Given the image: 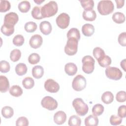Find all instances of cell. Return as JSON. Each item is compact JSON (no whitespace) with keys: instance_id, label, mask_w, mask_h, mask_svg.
Returning <instances> with one entry per match:
<instances>
[{"instance_id":"6da1fadb","label":"cell","mask_w":126,"mask_h":126,"mask_svg":"<svg viewBox=\"0 0 126 126\" xmlns=\"http://www.w3.org/2000/svg\"><path fill=\"white\" fill-rule=\"evenodd\" d=\"M58 6L55 1H50L41 7V14L43 18L54 16L58 12Z\"/></svg>"},{"instance_id":"7a4b0ae2","label":"cell","mask_w":126,"mask_h":126,"mask_svg":"<svg viewBox=\"0 0 126 126\" xmlns=\"http://www.w3.org/2000/svg\"><path fill=\"white\" fill-rule=\"evenodd\" d=\"M72 106L79 116H84L88 112L89 107L81 98H75L72 101Z\"/></svg>"},{"instance_id":"3957f363","label":"cell","mask_w":126,"mask_h":126,"mask_svg":"<svg viewBox=\"0 0 126 126\" xmlns=\"http://www.w3.org/2000/svg\"><path fill=\"white\" fill-rule=\"evenodd\" d=\"M97 9L101 15H106L113 11L114 5L111 0H100L97 4Z\"/></svg>"},{"instance_id":"277c9868","label":"cell","mask_w":126,"mask_h":126,"mask_svg":"<svg viewBox=\"0 0 126 126\" xmlns=\"http://www.w3.org/2000/svg\"><path fill=\"white\" fill-rule=\"evenodd\" d=\"M82 70L86 74L92 73L94 69L95 61L91 56H85L82 59Z\"/></svg>"},{"instance_id":"5b68a950","label":"cell","mask_w":126,"mask_h":126,"mask_svg":"<svg viewBox=\"0 0 126 126\" xmlns=\"http://www.w3.org/2000/svg\"><path fill=\"white\" fill-rule=\"evenodd\" d=\"M78 41L74 38H68L64 47V52L68 56H73L76 54L78 50Z\"/></svg>"},{"instance_id":"8992f818","label":"cell","mask_w":126,"mask_h":126,"mask_svg":"<svg viewBox=\"0 0 126 126\" xmlns=\"http://www.w3.org/2000/svg\"><path fill=\"white\" fill-rule=\"evenodd\" d=\"M86 78L82 75H77L73 79L72 83V87L74 90L77 92L81 91L86 87Z\"/></svg>"},{"instance_id":"52a82bcc","label":"cell","mask_w":126,"mask_h":126,"mask_svg":"<svg viewBox=\"0 0 126 126\" xmlns=\"http://www.w3.org/2000/svg\"><path fill=\"white\" fill-rule=\"evenodd\" d=\"M105 72L106 76L109 79L113 80H119L123 76V73L121 70L117 67L113 66L107 67Z\"/></svg>"},{"instance_id":"ba28073f","label":"cell","mask_w":126,"mask_h":126,"mask_svg":"<svg viewBox=\"0 0 126 126\" xmlns=\"http://www.w3.org/2000/svg\"><path fill=\"white\" fill-rule=\"evenodd\" d=\"M41 106L50 111L56 109L58 107V102L56 99L50 96H46L41 101Z\"/></svg>"},{"instance_id":"9c48e42d","label":"cell","mask_w":126,"mask_h":126,"mask_svg":"<svg viewBox=\"0 0 126 126\" xmlns=\"http://www.w3.org/2000/svg\"><path fill=\"white\" fill-rule=\"evenodd\" d=\"M57 26L62 29H65L68 27L70 22V17L66 13H61L56 19Z\"/></svg>"},{"instance_id":"30bf717a","label":"cell","mask_w":126,"mask_h":126,"mask_svg":"<svg viewBox=\"0 0 126 126\" xmlns=\"http://www.w3.org/2000/svg\"><path fill=\"white\" fill-rule=\"evenodd\" d=\"M44 88L48 92L55 93L60 90L59 84L52 79H47L44 83Z\"/></svg>"},{"instance_id":"8fae6325","label":"cell","mask_w":126,"mask_h":126,"mask_svg":"<svg viewBox=\"0 0 126 126\" xmlns=\"http://www.w3.org/2000/svg\"><path fill=\"white\" fill-rule=\"evenodd\" d=\"M18 20L19 17L18 14L15 12H10L4 16V24L14 26L18 22Z\"/></svg>"},{"instance_id":"7c38bea8","label":"cell","mask_w":126,"mask_h":126,"mask_svg":"<svg viewBox=\"0 0 126 126\" xmlns=\"http://www.w3.org/2000/svg\"><path fill=\"white\" fill-rule=\"evenodd\" d=\"M43 43V39L42 36L38 34L33 35L29 40L30 46L33 49H37L39 48Z\"/></svg>"},{"instance_id":"4fadbf2b","label":"cell","mask_w":126,"mask_h":126,"mask_svg":"<svg viewBox=\"0 0 126 126\" xmlns=\"http://www.w3.org/2000/svg\"><path fill=\"white\" fill-rule=\"evenodd\" d=\"M66 120V115L63 111L57 112L54 115V121L58 125H61L65 123Z\"/></svg>"},{"instance_id":"5bb4252c","label":"cell","mask_w":126,"mask_h":126,"mask_svg":"<svg viewBox=\"0 0 126 126\" xmlns=\"http://www.w3.org/2000/svg\"><path fill=\"white\" fill-rule=\"evenodd\" d=\"M40 32L44 35L49 34L52 30V27L51 23L47 21H44L40 23L39 25Z\"/></svg>"},{"instance_id":"9a60e30c","label":"cell","mask_w":126,"mask_h":126,"mask_svg":"<svg viewBox=\"0 0 126 126\" xmlns=\"http://www.w3.org/2000/svg\"><path fill=\"white\" fill-rule=\"evenodd\" d=\"M95 31L94 26L89 23L84 24L82 27V32L83 34L86 36H92Z\"/></svg>"},{"instance_id":"2e32d148","label":"cell","mask_w":126,"mask_h":126,"mask_svg":"<svg viewBox=\"0 0 126 126\" xmlns=\"http://www.w3.org/2000/svg\"><path fill=\"white\" fill-rule=\"evenodd\" d=\"M64 71L68 75L73 76L77 73V67L75 63H68L64 66Z\"/></svg>"},{"instance_id":"e0dca14e","label":"cell","mask_w":126,"mask_h":126,"mask_svg":"<svg viewBox=\"0 0 126 126\" xmlns=\"http://www.w3.org/2000/svg\"><path fill=\"white\" fill-rule=\"evenodd\" d=\"M9 88V83L8 79L5 76H0V91L1 93L6 92Z\"/></svg>"},{"instance_id":"ac0fdd59","label":"cell","mask_w":126,"mask_h":126,"mask_svg":"<svg viewBox=\"0 0 126 126\" xmlns=\"http://www.w3.org/2000/svg\"><path fill=\"white\" fill-rule=\"evenodd\" d=\"M32 75L35 79L41 78L44 74V68L41 65H35L32 70Z\"/></svg>"},{"instance_id":"d6986e66","label":"cell","mask_w":126,"mask_h":126,"mask_svg":"<svg viewBox=\"0 0 126 126\" xmlns=\"http://www.w3.org/2000/svg\"><path fill=\"white\" fill-rule=\"evenodd\" d=\"M83 18L86 21H93L96 18V14L93 9L91 10H84L83 12Z\"/></svg>"},{"instance_id":"ffe728a7","label":"cell","mask_w":126,"mask_h":126,"mask_svg":"<svg viewBox=\"0 0 126 126\" xmlns=\"http://www.w3.org/2000/svg\"><path fill=\"white\" fill-rule=\"evenodd\" d=\"M98 119L96 116L90 115L85 119V125L86 126H96L98 124Z\"/></svg>"},{"instance_id":"44dd1931","label":"cell","mask_w":126,"mask_h":126,"mask_svg":"<svg viewBox=\"0 0 126 126\" xmlns=\"http://www.w3.org/2000/svg\"><path fill=\"white\" fill-rule=\"evenodd\" d=\"M1 32L5 35L9 36L12 35L14 32V26L3 24L1 27Z\"/></svg>"},{"instance_id":"7402d4cb","label":"cell","mask_w":126,"mask_h":126,"mask_svg":"<svg viewBox=\"0 0 126 126\" xmlns=\"http://www.w3.org/2000/svg\"><path fill=\"white\" fill-rule=\"evenodd\" d=\"M101 98L104 103L108 104L112 103L114 100V95L111 92L106 91L102 94Z\"/></svg>"},{"instance_id":"603a6c76","label":"cell","mask_w":126,"mask_h":126,"mask_svg":"<svg viewBox=\"0 0 126 126\" xmlns=\"http://www.w3.org/2000/svg\"><path fill=\"white\" fill-rule=\"evenodd\" d=\"M16 73L19 76L25 75L28 70V68L26 64L24 63H19L16 65L15 68Z\"/></svg>"},{"instance_id":"cb8c5ba5","label":"cell","mask_w":126,"mask_h":126,"mask_svg":"<svg viewBox=\"0 0 126 126\" xmlns=\"http://www.w3.org/2000/svg\"><path fill=\"white\" fill-rule=\"evenodd\" d=\"M10 94L14 97L21 96L23 93L22 89L18 85H13L9 89Z\"/></svg>"},{"instance_id":"d4e9b609","label":"cell","mask_w":126,"mask_h":126,"mask_svg":"<svg viewBox=\"0 0 126 126\" xmlns=\"http://www.w3.org/2000/svg\"><path fill=\"white\" fill-rule=\"evenodd\" d=\"M1 114L5 119L10 118L14 114L13 109L9 106H4L1 109Z\"/></svg>"},{"instance_id":"484cf974","label":"cell","mask_w":126,"mask_h":126,"mask_svg":"<svg viewBox=\"0 0 126 126\" xmlns=\"http://www.w3.org/2000/svg\"><path fill=\"white\" fill-rule=\"evenodd\" d=\"M112 19L117 24H122L125 21L126 17L124 13L120 12H116L112 15Z\"/></svg>"},{"instance_id":"4316f807","label":"cell","mask_w":126,"mask_h":126,"mask_svg":"<svg viewBox=\"0 0 126 126\" xmlns=\"http://www.w3.org/2000/svg\"><path fill=\"white\" fill-rule=\"evenodd\" d=\"M18 7L19 11L22 13H27L31 8V4L29 1L23 0L18 4Z\"/></svg>"},{"instance_id":"83f0119b","label":"cell","mask_w":126,"mask_h":126,"mask_svg":"<svg viewBox=\"0 0 126 126\" xmlns=\"http://www.w3.org/2000/svg\"><path fill=\"white\" fill-rule=\"evenodd\" d=\"M67 38H74L79 41L80 39V33L79 31L75 28L70 29L67 33Z\"/></svg>"},{"instance_id":"f1b7e54d","label":"cell","mask_w":126,"mask_h":126,"mask_svg":"<svg viewBox=\"0 0 126 126\" xmlns=\"http://www.w3.org/2000/svg\"><path fill=\"white\" fill-rule=\"evenodd\" d=\"M98 64L103 67H107L109 66L111 63V58L105 55L103 57H102L101 59L97 60Z\"/></svg>"},{"instance_id":"f546056e","label":"cell","mask_w":126,"mask_h":126,"mask_svg":"<svg viewBox=\"0 0 126 126\" xmlns=\"http://www.w3.org/2000/svg\"><path fill=\"white\" fill-rule=\"evenodd\" d=\"M68 124L70 126H80L81 120L77 115H72L69 118Z\"/></svg>"},{"instance_id":"4dcf8cb0","label":"cell","mask_w":126,"mask_h":126,"mask_svg":"<svg viewBox=\"0 0 126 126\" xmlns=\"http://www.w3.org/2000/svg\"><path fill=\"white\" fill-rule=\"evenodd\" d=\"M22 85L26 89H31L34 85V80L31 77H27L22 81Z\"/></svg>"},{"instance_id":"1f68e13d","label":"cell","mask_w":126,"mask_h":126,"mask_svg":"<svg viewBox=\"0 0 126 126\" xmlns=\"http://www.w3.org/2000/svg\"><path fill=\"white\" fill-rule=\"evenodd\" d=\"M104 106L101 104H95L92 108V113L95 116H100L104 112Z\"/></svg>"},{"instance_id":"d6a6232c","label":"cell","mask_w":126,"mask_h":126,"mask_svg":"<svg viewBox=\"0 0 126 126\" xmlns=\"http://www.w3.org/2000/svg\"><path fill=\"white\" fill-rule=\"evenodd\" d=\"M21 57V52L19 49H15L12 50L10 54V59L13 62H16L19 60Z\"/></svg>"},{"instance_id":"836d02e7","label":"cell","mask_w":126,"mask_h":126,"mask_svg":"<svg viewBox=\"0 0 126 126\" xmlns=\"http://www.w3.org/2000/svg\"><path fill=\"white\" fill-rule=\"evenodd\" d=\"M31 14L32 17L35 19L39 20L43 18L41 14V7L37 6L33 7L31 12Z\"/></svg>"},{"instance_id":"e575fe53","label":"cell","mask_w":126,"mask_h":126,"mask_svg":"<svg viewBox=\"0 0 126 126\" xmlns=\"http://www.w3.org/2000/svg\"><path fill=\"white\" fill-rule=\"evenodd\" d=\"M81 4L84 10H91L93 9L94 6V1L93 0H80Z\"/></svg>"},{"instance_id":"d590c367","label":"cell","mask_w":126,"mask_h":126,"mask_svg":"<svg viewBox=\"0 0 126 126\" xmlns=\"http://www.w3.org/2000/svg\"><path fill=\"white\" fill-rule=\"evenodd\" d=\"M93 54L95 59H96L97 61L101 59L102 57H103L105 55L104 51L99 47H95L93 49Z\"/></svg>"},{"instance_id":"8d00e7d4","label":"cell","mask_w":126,"mask_h":126,"mask_svg":"<svg viewBox=\"0 0 126 126\" xmlns=\"http://www.w3.org/2000/svg\"><path fill=\"white\" fill-rule=\"evenodd\" d=\"M37 24L32 21L27 22L24 26L25 31L28 32H33L37 29Z\"/></svg>"},{"instance_id":"74e56055","label":"cell","mask_w":126,"mask_h":126,"mask_svg":"<svg viewBox=\"0 0 126 126\" xmlns=\"http://www.w3.org/2000/svg\"><path fill=\"white\" fill-rule=\"evenodd\" d=\"M11 7V4L9 1L6 0H0V12H5L8 11Z\"/></svg>"},{"instance_id":"f35d334b","label":"cell","mask_w":126,"mask_h":126,"mask_svg":"<svg viewBox=\"0 0 126 126\" xmlns=\"http://www.w3.org/2000/svg\"><path fill=\"white\" fill-rule=\"evenodd\" d=\"M24 37L21 34H17L15 35L13 38V43L16 46H21L23 45L24 43Z\"/></svg>"},{"instance_id":"ab89813d","label":"cell","mask_w":126,"mask_h":126,"mask_svg":"<svg viewBox=\"0 0 126 126\" xmlns=\"http://www.w3.org/2000/svg\"><path fill=\"white\" fill-rule=\"evenodd\" d=\"M40 60V57L37 54L35 53H33L29 56L28 61L30 63L32 64H35L37 63Z\"/></svg>"},{"instance_id":"60d3db41","label":"cell","mask_w":126,"mask_h":126,"mask_svg":"<svg viewBox=\"0 0 126 126\" xmlns=\"http://www.w3.org/2000/svg\"><path fill=\"white\" fill-rule=\"evenodd\" d=\"M10 66L9 63L5 60L0 62V71L2 73H7L10 70Z\"/></svg>"},{"instance_id":"b9f144b4","label":"cell","mask_w":126,"mask_h":126,"mask_svg":"<svg viewBox=\"0 0 126 126\" xmlns=\"http://www.w3.org/2000/svg\"><path fill=\"white\" fill-rule=\"evenodd\" d=\"M109 121L111 125L113 126H118L122 123V118L118 116L113 115L110 117Z\"/></svg>"},{"instance_id":"7bdbcfd3","label":"cell","mask_w":126,"mask_h":126,"mask_svg":"<svg viewBox=\"0 0 126 126\" xmlns=\"http://www.w3.org/2000/svg\"><path fill=\"white\" fill-rule=\"evenodd\" d=\"M29 124V120L26 117L24 116L18 118L16 121V126H28Z\"/></svg>"},{"instance_id":"ee69618b","label":"cell","mask_w":126,"mask_h":126,"mask_svg":"<svg viewBox=\"0 0 126 126\" xmlns=\"http://www.w3.org/2000/svg\"><path fill=\"white\" fill-rule=\"evenodd\" d=\"M116 100L119 102H123L126 100V93L125 91H121L118 92L116 95Z\"/></svg>"},{"instance_id":"f6af8a7d","label":"cell","mask_w":126,"mask_h":126,"mask_svg":"<svg viewBox=\"0 0 126 126\" xmlns=\"http://www.w3.org/2000/svg\"><path fill=\"white\" fill-rule=\"evenodd\" d=\"M119 43L122 46H126V32H123L121 33L118 38Z\"/></svg>"},{"instance_id":"bcb514c9","label":"cell","mask_w":126,"mask_h":126,"mask_svg":"<svg viewBox=\"0 0 126 126\" xmlns=\"http://www.w3.org/2000/svg\"><path fill=\"white\" fill-rule=\"evenodd\" d=\"M118 116L122 118L126 117V106L125 105L119 106L118 109Z\"/></svg>"},{"instance_id":"7dc6e473","label":"cell","mask_w":126,"mask_h":126,"mask_svg":"<svg viewBox=\"0 0 126 126\" xmlns=\"http://www.w3.org/2000/svg\"><path fill=\"white\" fill-rule=\"evenodd\" d=\"M115 2H116L117 8H121L124 5V0H116Z\"/></svg>"},{"instance_id":"c3c4849f","label":"cell","mask_w":126,"mask_h":126,"mask_svg":"<svg viewBox=\"0 0 126 126\" xmlns=\"http://www.w3.org/2000/svg\"><path fill=\"white\" fill-rule=\"evenodd\" d=\"M120 65L121 67L124 69L125 71H126V59H124L123 61L121 62Z\"/></svg>"},{"instance_id":"681fc988","label":"cell","mask_w":126,"mask_h":126,"mask_svg":"<svg viewBox=\"0 0 126 126\" xmlns=\"http://www.w3.org/2000/svg\"><path fill=\"white\" fill-rule=\"evenodd\" d=\"M44 0H34V2L37 4H40L42 2H44Z\"/></svg>"}]
</instances>
